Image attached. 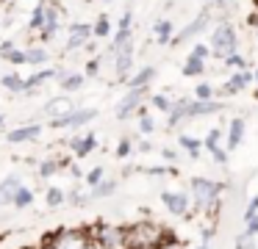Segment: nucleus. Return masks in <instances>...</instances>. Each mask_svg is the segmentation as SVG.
Listing matches in <instances>:
<instances>
[{
  "instance_id": "f257e3e1",
  "label": "nucleus",
  "mask_w": 258,
  "mask_h": 249,
  "mask_svg": "<svg viewBox=\"0 0 258 249\" xmlns=\"http://www.w3.org/2000/svg\"><path fill=\"white\" fill-rule=\"evenodd\" d=\"M219 194H222V183L208 180V177H195L191 180V199H195L197 210H217L219 208Z\"/></svg>"
},
{
  "instance_id": "f03ea898",
  "label": "nucleus",
  "mask_w": 258,
  "mask_h": 249,
  "mask_svg": "<svg viewBox=\"0 0 258 249\" xmlns=\"http://www.w3.org/2000/svg\"><path fill=\"white\" fill-rule=\"evenodd\" d=\"M164 238V230L153 221H139V224L125 230V249H139V246H156Z\"/></svg>"
},
{
  "instance_id": "7ed1b4c3",
  "label": "nucleus",
  "mask_w": 258,
  "mask_h": 249,
  "mask_svg": "<svg viewBox=\"0 0 258 249\" xmlns=\"http://www.w3.org/2000/svg\"><path fill=\"white\" fill-rule=\"evenodd\" d=\"M211 53L214 55H228V53H236L239 50V39H236V28H233V22L230 20H219V25L214 28V33H211Z\"/></svg>"
},
{
  "instance_id": "20e7f679",
  "label": "nucleus",
  "mask_w": 258,
  "mask_h": 249,
  "mask_svg": "<svg viewBox=\"0 0 258 249\" xmlns=\"http://www.w3.org/2000/svg\"><path fill=\"white\" fill-rule=\"evenodd\" d=\"M89 232V238L97 243L100 249H122L125 246V227H117V224H95Z\"/></svg>"
},
{
  "instance_id": "39448f33",
  "label": "nucleus",
  "mask_w": 258,
  "mask_h": 249,
  "mask_svg": "<svg viewBox=\"0 0 258 249\" xmlns=\"http://www.w3.org/2000/svg\"><path fill=\"white\" fill-rule=\"evenodd\" d=\"M45 243L50 249H86L89 232L86 230H58L56 235H47Z\"/></svg>"
},
{
  "instance_id": "423d86ee",
  "label": "nucleus",
  "mask_w": 258,
  "mask_h": 249,
  "mask_svg": "<svg viewBox=\"0 0 258 249\" xmlns=\"http://www.w3.org/2000/svg\"><path fill=\"white\" fill-rule=\"evenodd\" d=\"M97 116V111L95 108H70L67 114H61V116H53L50 119V127H81V125H86V122H92Z\"/></svg>"
},
{
  "instance_id": "0eeeda50",
  "label": "nucleus",
  "mask_w": 258,
  "mask_h": 249,
  "mask_svg": "<svg viewBox=\"0 0 258 249\" xmlns=\"http://www.w3.org/2000/svg\"><path fill=\"white\" fill-rule=\"evenodd\" d=\"M150 97V92H147V86H136V89H128V94H125V100L119 103L117 108V119H128V116H134L136 111L145 105V100Z\"/></svg>"
},
{
  "instance_id": "6e6552de",
  "label": "nucleus",
  "mask_w": 258,
  "mask_h": 249,
  "mask_svg": "<svg viewBox=\"0 0 258 249\" xmlns=\"http://www.w3.org/2000/svg\"><path fill=\"white\" fill-rule=\"evenodd\" d=\"M208 22H211V14H208V9H203L200 14H197L195 20H191L189 25H186L183 31L178 33V36H172V39H169V44H172V47H178V44L189 42L191 36H200V33L206 31V25H208Z\"/></svg>"
},
{
  "instance_id": "1a4fd4ad",
  "label": "nucleus",
  "mask_w": 258,
  "mask_h": 249,
  "mask_svg": "<svg viewBox=\"0 0 258 249\" xmlns=\"http://www.w3.org/2000/svg\"><path fill=\"white\" fill-rule=\"evenodd\" d=\"M225 108V103H219V100H195L189 105H186V119H197V116H211V114H219V111Z\"/></svg>"
},
{
  "instance_id": "9d476101",
  "label": "nucleus",
  "mask_w": 258,
  "mask_h": 249,
  "mask_svg": "<svg viewBox=\"0 0 258 249\" xmlns=\"http://www.w3.org/2000/svg\"><path fill=\"white\" fill-rule=\"evenodd\" d=\"M58 22H61V9L53 3H45V22H42V42H50L58 31Z\"/></svg>"
},
{
  "instance_id": "9b49d317",
  "label": "nucleus",
  "mask_w": 258,
  "mask_h": 249,
  "mask_svg": "<svg viewBox=\"0 0 258 249\" xmlns=\"http://www.w3.org/2000/svg\"><path fill=\"white\" fill-rule=\"evenodd\" d=\"M161 202L169 208L172 216H186L191 208V199L189 194H175V191H161Z\"/></svg>"
},
{
  "instance_id": "f8f14e48",
  "label": "nucleus",
  "mask_w": 258,
  "mask_h": 249,
  "mask_svg": "<svg viewBox=\"0 0 258 249\" xmlns=\"http://www.w3.org/2000/svg\"><path fill=\"white\" fill-rule=\"evenodd\" d=\"M92 39V25L84 22H73L70 25V39H67V50H81L86 42Z\"/></svg>"
},
{
  "instance_id": "ddd939ff",
  "label": "nucleus",
  "mask_w": 258,
  "mask_h": 249,
  "mask_svg": "<svg viewBox=\"0 0 258 249\" xmlns=\"http://www.w3.org/2000/svg\"><path fill=\"white\" fill-rule=\"evenodd\" d=\"M250 83H252V72L250 69H239V72H233V75L228 77V83L222 86V94H239V92H244Z\"/></svg>"
},
{
  "instance_id": "4468645a",
  "label": "nucleus",
  "mask_w": 258,
  "mask_h": 249,
  "mask_svg": "<svg viewBox=\"0 0 258 249\" xmlns=\"http://www.w3.org/2000/svg\"><path fill=\"white\" fill-rule=\"evenodd\" d=\"M39 133H42V125H25V127H17V130H9L6 133V141L9 144L34 141V138H39Z\"/></svg>"
},
{
  "instance_id": "2eb2a0df",
  "label": "nucleus",
  "mask_w": 258,
  "mask_h": 249,
  "mask_svg": "<svg viewBox=\"0 0 258 249\" xmlns=\"http://www.w3.org/2000/svg\"><path fill=\"white\" fill-rule=\"evenodd\" d=\"M125 50H134V33H131V28H128V31H119V28H117L111 44H108V55L125 53Z\"/></svg>"
},
{
  "instance_id": "dca6fc26",
  "label": "nucleus",
  "mask_w": 258,
  "mask_h": 249,
  "mask_svg": "<svg viewBox=\"0 0 258 249\" xmlns=\"http://www.w3.org/2000/svg\"><path fill=\"white\" fill-rule=\"evenodd\" d=\"M219 138H222V130L219 127H214V130H208V136H206V149L214 155V160L217 163H228V155H225V149H219Z\"/></svg>"
},
{
  "instance_id": "f3484780",
  "label": "nucleus",
  "mask_w": 258,
  "mask_h": 249,
  "mask_svg": "<svg viewBox=\"0 0 258 249\" xmlns=\"http://www.w3.org/2000/svg\"><path fill=\"white\" fill-rule=\"evenodd\" d=\"M111 58H114V75H117L119 80H125V77L131 75V69H134V50L117 53V55H111Z\"/></svg>"
},
{
  "instance_id": "a211bd4d",
  "label": "nucleus",
  "mask_w": 258,
  "mask_h": 249,
  "mask_svg": "<svg viewBox=\"0 0 258 249\" xmlns=\"http://www.w3.org/2000/svg\"><path fill=\"white\" fill-rule=\"evenodd\" d=\"M95 147H97V138L92 136V133H89V136H73V138H70V149H73L78 158H86Z\"/></svg>"
},
{
  "instance_id": "6ab92c4d",
  "label": "nucleus",
  "mask_w": 258,
  "mask_h": 249,
  "mask_svg": "<svg viewBox=\"0 0 258 249\" xmlns=\"http://www.w3.org/2000/svg\"><path fill=\"white\" fill-rule=\"evenodd\" d=\"M153 77H156V66H142L139 72L128 75L125 80H128V89H136V86H150Z\"/></svg>"
},
{
  "instance_id": "aec40b11",
  "label": "nucleus",
  "mask_w": 258,
  "mask_h": 249,
  "mask_svg": "<svg viewBox=\"0 0 258 249\" xmlns=\"http://www.w3.org/2000/svg\"><path fill=\"white\" fill-rule=\"evenodd\" d=\"M241 138H244V119L236 116V119L228 125V149H236L241 144Z\"/></svg>"
},
{
  "instance_id": "412c9836",
  "label": "nucleus",
  "mask_w": 258,
  "mask_h": 249,
  "mask_svg": "<svg viewBox=\"0 0 258 249\" xmlns=\"http://www.w3.org/2000/svg\"><path fill=\"white\" fill-rule=\"evenodd\" d=\"M70 108H75V105H73V100H70V97H53L50 103L45 105V114L53 119V116H61V114H67Z\"/></svg>"
},
{
  "instance_id": "4be33fe9",
  "label": "nucleus",
  "mask_w": 258,
  "mask_h": 249,
  "mask_svg": "<svg viewBox=\"0 0 258 249\" xmlns=\"http://www.w3.org/2000/svg\"><path fill=\"white\" fill-rule=\"evenodd\" d=\"M50 77H56V69H42L31 77H23V92H34V89H39L42 83L50 80Z\"/></svg>"
},
{
  "instance_id": "5701e85b",
  "label": "nucleus",
  "mask_w": 258,
  "mask_h": 249,
  "mask_svg": "<svg viewBox=\"0 0 258 249\" xmlns=\"http://www.w3.org/2000/svg\"><path fill=\"white\" fill-rule=\"evenodd\" d=\"M20 186H23V183H20V177H14V175L0 183V205H12V197H14V191H17Z\"/></svg>"
},
{
  "instance_id": "b1692460",
  "label": "nucleus",
  "mask_w": 258,
  "mask_h": 249,
  "mask_svg": "<svg viewBox=\"0 0 258 249\" xmlns=\"http://www.w3.org/2000/svg\"><path fill=\"white\" fill-rule=\"evenodd\" d=\"M58 80H61V83H58L61 92H78V89L84 86V75H81V72H64Z\"/></svg>"
},
{
  "instance_id": "393cba45",
  "label": "nucleus",
  "mask_w": 258,
  "mask_h": 249,
  "mask_svg": "<svg viewBox=\"0 0 258 249\" xmlns=\"http://www.w3.org/2000/svg\"><path fill=\"white\" fill-rule=\"evenodd\" d=\"M45 61H50V53H47L45 47H28V50H25V64L42 66Z\"/></svg>"
},
{
  "instance_id": "a878e982",
  "label": "nucleus",
  "mask_w": 258,
  "mask_h": 249,
  "mask_svg": "<svg viewBox=\"0 0 258 249\" xmlns=\"http://www.w3.org/2000/svg\"><path fill=\"white\" fill-rule=\"evenodd\" d=\"M114 191H117V180H106V177H103L97 186H92L89 197L92 199H103V197H108V194H114Z\"/></svg>"
},
{
  "instance_id": "bb28decb",
  "label": "nucleus",
  "mask_w": 258,
  "mask_h": 249,
  "mask_svg": "<svg viewBox=\"0 0 258 249\" xmlns=\"http://www.w3.org/2000/svg\"><path fill=\"white\" fill-rule=\"evenodd\" d=\"M203 72H206V61L189 55V58H186V64H183V75H186V77H200Z\"/></svg>"
},
{
  "instance_id": "cd10ccee",
  "label": "nucleus",
  "mask_w": 258,
  "mask_h": 249,
  "mask_svg": "<svg viewBox=\"0 0 258 249\" xmlns=\"http://www.w3.org/2000/svg\"><path fill=\"white\" fill-rule=\"evenodd\" d=\"M45 3L47 0H39L34 11H31V20H28V31H42V22H45Z\"/></svg>"
},
{
  "instance_id": "c85d7f7f",
  "label": "nucleus",
  "mask_w": 258,
  "mask_h": 249,
  "mask_svg": "<svg viewBox=\"0 0 258 249\" xmlns=\"http://www.w3.org/2000/svg\"><path fill=\"white\" fill-rule=\"evenodd\" d=\"M31 202H34V194H31V188L20 186L17 191H14V197H12V205H14V208H28Z\"/></svg>"
},
{
  "instance_id": "c756f323",
  "label": "nucleus",
  "mask_w": 258,
  "mask_h": 249,
  "mask_svg": "<svg viewBox=\"0 0 258 249\" xmlns=\"http://www.w3.org/2000/svg\"><path fill=\"white\" fill-rule=\"evenodd\" d=\"M180 147L191 155V158H200V149H203V141L200 138H191V136H183L180 133Z\"/></svg>"
},
{
  "instance_id": "7c9ffc66",
  "label": "nucleus",
  "mask_w": 258,
  "mask_h": 249,
  "mask_svg": "<svg viewBox=\"0 0 258 249\" xmlns=\"http://www.w3.org/2000/svg\"><path fill=\"white\" fill-rule=\"evenodd\" d=\"M156 39L161 44H169V39H172V22H169V20H158L156 22Z\"/></svg>"
},
{
  "instance_id": "2f4dec72",
  "label": "nucleus",
  "mask_w": 258,
  "mask_h": 249,
  "mask_svg": "<svg viewBox=\"0 0 258 249\" xmlns=\"http://www.w3.org/2000/svg\"><path fill=\"white\" fill-rule=\"evenodd\" d=\"M3 89H9V92H14V94H23V77L20 75H14V72H9V75H3Z\"/></svg>"
},
{
  "instance_id": "473e14b6",
  "label": "nucleus",
  "mask_w": 258,
  "mask_h": 249,
  "mask_svg": "<svg viewBox=\"0 0 258 249\" xmlns=\"http://www.w3.org/2000/svg\"><path fill=\"white\" fill-rule=\"evenodd\" d=\"M92 33H95L97 39L111 36V22H108V17H97V22L92 25Z\"/></svg>"
},
{
  "instance_id": "72a5a7b5",
  "label": "nucleus",
  "mask_w": 258,
  "mask_h": 249,
  "mask_svg": "<svg viewBox=\"0 0 258 249\" xmlns=\"http://www.w3.org/2000/svg\"><path fill=\"white\" fill-rule=\"evenodd\" d=\"M222 61H225L228 66H236V69H247V58L239 53V50H236V53H228V55H222Z\"/></svg>"
},
{
  "instance_id": "f704fd0d",
  "label": "nucleus",
  "mask_w": 258,
  "mask_h": 249,
  "mask_svg": "<svg viewBox=\"0 0 258 249\" xmlns=\"http://www.w3.org/2000/svg\"><path fill=\"white\" fill-rule=\"evenodd\" d=\"M136 114H139V130H142V133H153V130H156V122H153V116L147 114V111L139 108Z\"/></svg>"
},
{
  "instance_id": "c9c22d12",
  "label": "nucleus",
  "mask_w": 258,
  "mask_h": 249,
  "mask_svg": "<svg viewBox=\"0 0 258 249\" xmlns=\"http://www.w3.org/2000/svg\"><path fill=\"white\" fill-rule=\"evenodd\" d=\"M45 199H47V205H50V208H56V205H61L64 199H67V194H64L61 188H47Z\"/></svg>"
},
{
  "instance_id": "e433bc0d",
  "label": "nucleus",
  "mask_w": 258,
  "mask_h": 249,
  "mask_svg": "<svg viewBox=\"0 0 258 249\" xmlns=\"http://www.w3.org/2000/svg\"><path fill=\"white\" fill-rule=\"evenodd\" d=\"M150 103H153V108H158L161 114H167V111H169V105H172V103H169V97H167V94H153V97H150Z\"/></svg>"
},
{
  "instance_id": "4c0bfd02",
  "label": "nucleus",
  "mask_w": 258,
  "mask_h": 249,
  "mask_svg": "<svg viewBox=\"0 0 258 249\" xmlns=\"http://www.w3.org/2000/svg\"><path fill=\"white\" fill-rule=\"evenodd\" d=\"M3 58H6L9 64L20 66V64H25V50H17V47H14V50H9V53L3 55Z\"/></svg>"
},
{
  "instance_id": "58836bf2",
  "label": "nucleus",
  "mask_w": 258,
  "mask_h": 249,
  "mask_svg": "<svg viewBox=\"0 0 258 249\" xmlns=\"http://www.w3.org/2000/svg\"><path fill=\"white\" fill-rule=\"evenodd\" d=\"M58 160H42L39 163V177H50V175H56V169H58Z\"/></svg>"
},
{
  "instance_id": "ea45409f",
  "label": "nucleus",
  "mask_w": 258,
  "mask_h": 249,
  "mask_svg": "<svg viewBox=\"0 0 258 249\" xmlns=\"http://www.w3.org/2000/svg\"><path fill=\"white\" fill-rule=\"evenodd\" d=\"M156 249H183V243H180L178 238H169V235H164L161 241L156 243Z\"/></svg>"
},
{
  "instance_id": "a19ab883",
  "label": "nucleus",
  "mask_w": 258,
  "mask_h": 249,
  "mask_svg": "<svg viewBox=\"0 0 258 249\" xmlns=\"http://www.w3.org/2000/svg\"><path fill=\"white\" fill-rule=\"evenodd\" d=\"M191 55H195V58H203V61H206L208 55H211V47H208L206 42H197L195 47H191Z\"/></svg>"
},
{
  "instance_id": "79ce46f5",
  "label": "nucleus",
  "mask_w": 258,
  "mask_h": 249,
  "mask_svg": "<svg viewBox=\"0 0 258 249\" xmlns=\"http://www.w3.org/2000/svg\"><path fill=\"white\" fill-rule=\"evenodd\" d=\"M103 172H106L103 166H95V169H89V175H86V183H89V186H97V183H100L103 177H106Z\"/></svg>"
},
{
  "instance_id": "37998d69",
  "label": "nucleus",
  "mask_w": 258,
  "mask_h": 249,
  "mask_svg": "<svg viewBox=\"0 0 258 249\" xmlns=\"http://www.w3.org/2000/svg\"><path fill=\"white\" fill-rule=\"evenodd\" d=\"M197 100H211L214 97V89H211V83H197Z\"/></svg>"
},
{
  "instance_id": "c03bdc74",
  "label": "nucleus",
  "mask_w": 258,
  "mask_h": 249,
  "mask_svg": "<svg viewBox=\"0 0 258 249\" xmlns=\"http://www.w3.org/2000/svg\"><path fill=\"white\" fill-rule=\"evenodd\" d=\"M250 219H258V194L250 199V205H247V210H244V221H250Z\"/></svg>"
},
{
  "instance_id": "a18cd8bd",
  "label": "nucleus",
  "mask_w": 258,
  "mask_h": 249,
  "mask_svg": "<svg viewBox=\"0 0 258 249\" xmlns=\"http://www.w3.org/2000/svg\"><path fill=\"white\" fill-rule=\"evenodd\" d=\"M131 149H134V144H131L128 138H122V141H119V147H117V158H128Z\"/></svg>"
},
{
  "instance_id": "49530a36",
  "label": "nucleus",
  "mask_w": 258,
  "mask_h": 249,
  "mask_svg": "<svg viewBox=\"0 0 258 249\" xmlns=\"http://www.w3.org/2000/svg\"><path fill=\"white\" fill-rule=\"evenodd\" d=\"M131 22H134V14H131V11H125V14L122 17H119V31H128V28H131Z\"/></svg>"
},
{
  "instance_id": "de8ad7c7",
  "label": "nucleus",
  "mask_w": 258,
  "mask_h": 249,
  "mask_svg": "<svg viewBox=\"0 0 258 249\" xmlns=\"http://www.w3.org/2000/svg\"><path fill=\"white\" fill-rule=\"evenodd\" d=\"M211 3L217 6V9H225V11H230L236 3H239V0H211Z\"/></svg>"
},
{
  "instance_id": "09e8293b",
  "label": "nucleus",
  "mask_w": 258,
  "mask_h": 249,
  "mask_svg": "<svg viewBox=\"0 0 258 249\" xmlns=\"http://www.w3.org/2000/svg\"><path fill=\"white\" fill-rule=\"evenodd\" d=\"M97 72H100V58H92L86 64V75H97Z\"/></svg>"
},
{
  "instance_id": "8fccbe9b",
  "label": "nucleus",
  "mask_w": 258,
  "mask_h": 249,
  "mask_svg": "<svg viewBox=\"0 0 258 249\" xmlns=\"http://www.w3.org/2000/svg\"><path fill=\"white\" fill-rule=\"evenodd\" d=\"M86 199H89V197H84L81 191H73V194H70V202H73V205H86Z\"/></svg>"
},
{
  "instance_id": "3c124183",
  "label": "nucleus",
  "mask_w": 258,
  "mask_h": 249,
  "mask_svg": "<svg viewBox=\"0 0 258 249\" xmlns=\"http://www.w3.org/2000/svg\"><path fill=\"white\" fill-rule=\"evenodd\" d=\"M161 155H164V160H169V163H172V160H178V152H175L172 147H164Z\"/></svg>"
},
{
  "instance_id": "603ef678",
  "label": "nucleus",
  "mask_w": 258,
  "mask_h": 249,
  "mask_svg": "<svg viewBox=\"0 0 258 249\" xmlns=\"http://www.w3.org/2000/svg\"><path fill=\"white\" fill-rule=\"evenodd\" d=\"M244 235H258V219H250V221H247Z\"/></svg>"
},
{
  "instance_id": "864d4df0",
  "label": "nucleus",
  "mask_w": 258,
  "mask_h": 249,
  "mask_svg": "<svg viewBox=\"0 0 258 249\" xmlns=\"http://www.w3.org/2000/svg\"><path fill=\"white\" fill-rule=\"evenodd\" d=\"M169 169H164V166H153V169H147V175H153V177H158V175H167Z\"/></svg>"
},
{
  "instance_id": "5fc2aeb1",
  "label": "nucleus",
  "mask_w": 258,
  "mask_h": 249,
  "mask_svg": "<svg viewBox=\"0 0 258 249\" xmlns=\"http://www.w3.org/2000/svg\"><path fill=\"white\" fill-rule=\"evenodd\" d=\"M9 50H14V42H9V39H6V42L0 44V55H6Z\"/></svg>"
},
{
  "instance_id": "6e6d98bb",
  "label": "nucleus",
  "mask_w": 258,
  "mask_h": 249,
  "mask_svg": "<svg viewBox=\"0 0 258 249\" xmlns=\"http://www.w3.org/2000/svg\"><path fill=\"white\" fill-rule=\"evenodd\" d=\"M252 83H258V69H255V72H252Z\"/></svg>"
},
{
  "instance_id": "4d7b16f0",
  "label": "nucleus",
  "mask_w": 258,
  "mask_h": 249,
  "mask_svg": "<svg viewBox=\"0 0 258 249\" xmlns=\"http://www.w3.org/2000/svg\"><path fill=\"white\" fill-rule=\"evenodd\" d=\"M139 249H156V246H139Z\"/></svg>"
},
{
  "instance_id": "13d9d810",
  "label": "nucleus",
  "mask_w": 258,
  "mask_h": 249,
  "mask_svg": "<svg viewBox=\"0 0 258 249\" xmlns=\"http://www.w3.org/2000/svg\"><path fill=\"white\" fill-rule=\"evenodd\" d=\"M197 249H208V246H197Z\"/></svg>"
},
{
  "instance_id": "bf43d9fd",
  "label": "nucleus",
  "mask_w": 258,
  "mask_h": 249,
  "mask_svg": "<svg viewBox=\"0 0 258 249\" xmlns=\"http://www.w3.org/2000/svg\"><path fill=\"white\" fill-rule=\"evenodd\" d=\"M0 125H3V116H0Z\"/></svg>"
},
{
  "instance_id": "052dcab7",
  "label": "nucleus",
  "mask_w": 258,
  "mask_h": 249,
  "mask_svg": "<svg viewBox=\"0 0 258 249\" xmlns=\"http://www.w3.org/2000/svg\"><path fill=\"white\" fill-rule=\"evenodd\" d=\"M255 36H258V28H255Z\"/></svg>"
},
{
  "instance_id": "680f3d73",
  "label": "nucleus",
  "mask_w": 258,
  "mask_h": 249,
  "mask_svg": "<svg viewBox=\"0 0 258 249\" xmlns=\"http://www.w3.org/2000/svg\"><path fill=\"white\" fill-rule=\"evenodd\" d=\"M106 3H108V0H106Z\"/></svg>"
},
{
  "instance_id": "e2e57ef3",
  "label": "nucleus",
  "mask_w": 258,
  "mask_h": 249,
  "mask_svg": "<svg viewBox=\"0 0 258 249\" xmlns=\"http://www.w3.org/2000/svg\"><path fill=\"white\" fill-rule=\"evenodd\" d=\"M255 3H258V0H255Z\"/></svg>"
}]
</instances>
